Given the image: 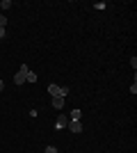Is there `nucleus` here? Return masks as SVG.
Instances as JSON below:
<instances>
[{
	"instance_id": "obj_1",
	"label": "nucleus",
	"mask_w": 137,
	"mask_h": 153,
	"mask_svg": "<svg viewBox=\"0 0 137 153\" xmlns=\"http://www.w3.org/2000/svg\"><path fill=\"white\" fill-rule=\"evenodd\" d=\"M27 71H30V69H27V64H23V66L19 69V73L14 76V82H16V85H23V82H25V76H27Z\"/></svg>"
},
{
	"instance_id": "obj_2",
	"label": "nucleus",
	"mask_w": 137,
	"mask_h": 153,
	"mask_svg": "<svg viewBox=\"0 0 137 153\" xmlns=\"http://www.w3.org/2000/svg\"><path fill=\"white\" fill-rule=\"evenodd\" d=\"M66 128H69V130H71L73 135L82 133V123H80V121H69V126H66Z\"/></svg>"
},
{
	"instance_id": "obj_3",
	"label": "nucleus",
	"mask_w": 137,
	"mask_h": 153,
	"mask_svg": "<svg viewBox=\"0 0 137 153\" xmlns=\"http://www.w3.org/2000/svg\"><path fill=\"white\" fill-rule=\"evenodd\" d=\"M69 121H71L69 117H62V114H59V119L55 121V128H57V130H62V128H66V126H69Z\"/></svg>"
},
{
	"instance_id": "obj_4",
	"label": "nucleus",
	"mask_w": 137,
	"mask_h": 153,
	"mask_svg": "<svg viewBox=\"0 0 137 153\" xmlns=\"http://www.w3.org/2000/svg\"><path fill=\"white\" fill-rule=\"evenodd\" d=\"M53 108L62 110V108H64V98H62V96H53Z\"/></svg>"
},
{
	"instance_id": "obj_5",
	"label": "nucleus",
	"mask_w": 137,
	"mask_h": 153,
	"mask_svg": "<svg viewBox=\"0 0 137 153\" xmlns=\"http://www.w3.org/2000/svg\"><path fill=\"white\" fill-rule=\"evenodd\" d=\"M69 119H71V121H80V110H78V108H76V110H71Z\"/></svg>"
},
{
	"instance_id": "obj_6",
	"label": "nucleus",
	"mask_w": 137,
	"mask_h": 153,
	"mask_svg": "<svg viewBox=\"0 0 137 153\" xmlns=\"http://www.w3.org/2000/svg\"><path fill=\"white\" fill-rule=\"evenodd\" d=\"M48 94L50 96H59V87L57 85H48Z\"/></svg>"
},
{
	"instance_id": "obj_7",
	"label": "nucleus",
	"mask_w": 137,
	"mask_h": 153,
	"mask_svg": "<svg viewBox=\"0 0 137 153\" xmlns=\"http://www.w3.org/2000/svg\"><path fill=\"white\" fill-rule=\"evenodd\" d=\"M25 82H37V73H34V71H27V76H25Z\"/></svg>"
},
{
	"instance_id": "obj_8",
	"label": "nucleus",
	"mask_w": 137,
	"mask_h": 153,
	"mask_svg": "<svg viewBox=\"0 0 137 153\" xmlns=\"http://www.w3.org/2000/svg\"><path fill=\"white\" fill-rule=\"evenodd\" d=\"M0 7H2V9H9V7H12V0H2V2H0Z\"/></svg>"
},
{
	"instance_id": "obj_9",
	"label": "nucleus",
	"mask_w": 137,
	"mask_h": 153,
	"mask_svg": "<svg viewBox=\"0 0 137 153\" xmlns=\"http://www.w3.org/2000/svg\"><path fill=\"white\" fill-rule=\"evenodd\" d=\"M66 94H69V87H59V96H62V98H64Z\"/></svg>"
},
{
	"instance_id": "obj_10",
	"label": "nucleus",
	"mask_w": 137,
	"mask_h": 153,
	"mask_svg": "<svg viewBox=\"0 0 137 153\" xmlns=\"http://www.w3.org/2000/svg\"><path fill=\"white\" fill-rule=\"evenodd\" d=\"M44 153H59V151H57L55 146H46V151H44Z\"/></svg>"
},
{
	"instance_id": "obj_11",
	"label": "nucleus",
	"mask_w": 137,
	"mask_h": 153,
	"mask_svg": "<svg viewBox=\"0 0 137 153\" xmlns=\"http://www.w3.org/2000/svg\"><path fill=\"white\" fill-rule=\"evenodd\" d=\"M5 25H7V19L2 16V14H0V27H5Z\"/></svg>"
},
{
	"instance_id": "obj_12",
	"label": "nucleus",
	"mask_w": 137,
	"mask_h": 153,
	"mask_svg": "<svg viewBox=\"0 0 137 153\" xmlns=\"http://www.w3.org/2000/svg\"><path fill=\"white\" fill-rule=\"evenodd\" d=\"M5 37V27H0V39Z\"/></svg>"
},
{
	"instance_id": "obj_13",
	"label": "nucleus",
	"mask_w": 137,
	"mask_h": 153,
	"mask_svg": "<svg viewBox=\"0 0 137 153\" xmlns=\"http://www.w3.org/2000/svg\"><path fill=\"white\" fill-rule=\"evenodd\" d=\"M2 87H5V82H2V80H0V91H2Z\"/></svg>"
}]
</instances>
